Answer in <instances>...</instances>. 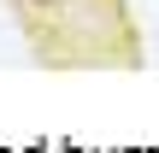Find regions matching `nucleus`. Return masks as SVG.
I'll use <instances>...</instances> for the list:
<instances>
[{
  "instance_id": "f257e3e1",
  "label": "nucleus",
  "mask_w": 159,
  "mask_h": 153,
  "mask_svg": "<svg viewBox=\"0 0 159 153\" xmlns=\"http://www.w3.org/2000/svg\"><path fill=\"white\" fill-rule=\"evenodd\" d=\"M30 12H59V6H71V0H24Z\"/></svg>"
}]
</instances>
